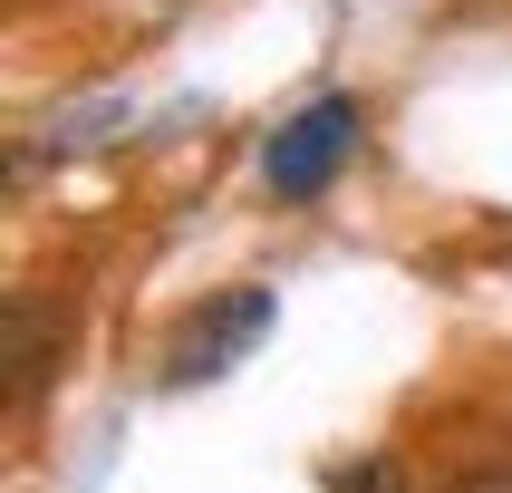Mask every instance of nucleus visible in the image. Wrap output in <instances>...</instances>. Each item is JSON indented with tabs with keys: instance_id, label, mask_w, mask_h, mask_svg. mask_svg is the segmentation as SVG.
<instances>
[{
	"instance_id": "obj_3",
	"label": "nucleus",
	"mask_w": 512,
	"mask_h": 493,
	"mask_svg": "<svg viewBox=\"0 0 512 493\" xmlns=\"http://www.w3.org/2000/svg\"><path fill=\"white\" fill-rule=\"evenodd\" d=\"M49 368H58V319L20 290V300H10V406L39 397V387H49Z\"/></svg>"
},
{
	"instance_id": "obj_5",
	"label": "nucleus",
	"mask_w": 512,
	"mask_h": 493,
	"mask_svg": "<svg viewBox=\"0 0 512 493\" xmlns=\"http://www.w3.org/2000/svg\"><path fill=\"white\" fill-rule=\"evenodd\" d=\"M445 493H512V464H484V474H455Z\"/></svg>"
},
{
	"instance_id": "obj_2",
	"label": "nucleus",
	"mask_w": 512,
	"mask_h": 493,
	"mask_svg": "<svg viewBox=\"0 0 512 493\" xmlns=\"http://www.w3.org/2000/svg\"><path fill=\"white\" fill-rule=\"evenodd\" d=\"M348 145H358V107H348V97H310L300 116H281V136L261 145V184L281 203H310V194L339 184Z\"/></svg>"
},
{
	"instance_id": "obj_1",
	"label": "nucleus",
	"mask_w": 512,
	"mask_h": 493,
	"mask_svg": "<svg viewBox=\"0 0 512 493\" xmlns=\"http://www.w3.org/2000/svg\"><path fill=\"white\" fill-rule=\"evenodd\" d=\"M261 339H271V290H261V281L213 290V300H194V310L174 319V339H165V387H213V377L242 368Z\"/></svg>"
},
{
	"instance_id": "obj_4",
	"label": "nucleus",
	"mask_w": 512,
	"mask_h": 493,
	"mask_svg": "<svg viewBox=\"0 0 512 493\" xmlns=\"http://www.w3.org/2000/svg\"><path fill=\"white\" fill-rule=\"evenodd\" d=\"M329 493H406V474L387 455H358V464H339V474H329Z\"/></svg>"
}]
</instances>
